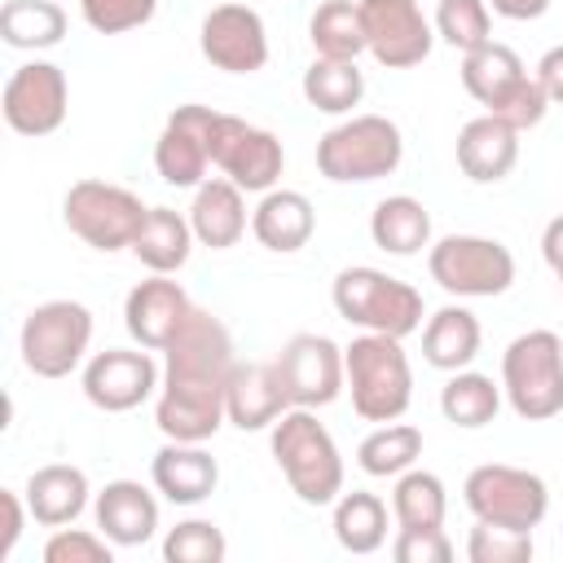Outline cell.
Listing matches in <instances>:
<instances>
[{
    "label": "cell",
    "mask_w": 563,
    "mask_h": 563,
    "mask_svg": "<svg viewBox=\"0 0 563 563\" xmlns=\"http://www.w3.org/2000/svg\"><path fill=\"white\" fill-rule=\"evenodd\" d=\"M163 361L167 365H163V387L154 405L158 431L167 440L207 444L229 422L224 396L238 365L224 321L207 308H194L185 325L172 334V343L163 347Z\"/></svg>",
    "instance_id": "cell-1"
},
{
    "label": "cell",
    "mask_w": 563,
    "mask_h": 563,
    "mask_svg": "<svg viewBox=\"0 0 563 563\" xmlns=\"http://www.w3.org/2000/svg\"><path fill=\"white\" fill-rule=\"evenodd\" d=\"M268 449L303 506H334L343 493V453L325 422H317V409H286L268 427Z\"/></svg>",
    "instance_id": "cell-2"
},
{
    "label": "cell",
    "mask_w": 563,
    "mask_h": 563,
    "mask_svg": "<svg viewBox=\"0 0 563 563\" xmlns=\"http://www.w3.org/2000/svg\"><path fill=\"white\" fill-rule=\"evenodd\" d=\"M462 88L484 106V114H497L519 132L537 128L550 110V97L537 75H528L523 57L497 40L462 53Z\"/></svg>",
    "instance_id": "cell-3"
},
{
    "label": "cell",
    "mask_w": 563,
    "mask_h": 563,
    "mask_svg": "<svg viewBox=\"0 0 563 563\" xmlns=\"http://www.w3.org/2000/svg\"><path fill=\"white\" fill-rule=\"evenodd\" d=\"M343 374H347L352 409L365 422H396L413 400V369L400 339L391 334L361 330L343 347Z\"/></svg>",
    "instance_id": "cell-4"
},
{
    "label": "cell",
    "mask_w": 563,
    "mask_h": 563,
    "mask_svg": "<svg viewBox=\"0 0 563 563\" xmlns=\"http://www.w3.org/2000/svg\"><path fill=\"white\" fill-rule=\"evenodd\" d=\"M330 299H334L339 317L356 330L391 334V339L422 330V295L383 268H369V264L343 268L330 286Z\"/></svg>",
    "instance_id": "cell-5"
},
{
    "label": "cell",
    "mask_w": 563,
    "mask_h": 563,
    "mask_svg": "<svg viewBox=\"0 0 563 563\" xmlns=\"http://www.w3.org/2000/svg\"><path fill=\"white\" fill-rule=\"evenodd\" d=\"M405 136L387 114H352L317 141V172L334 185L383 180L400 167Z\"/></svg>",
    "instance_id": "cell-6"
},
{
    "label": "cell",
    "mask_w": 563,
    "mask_h": 563,
    "mask_svg": "<svg viewBox=\"0 0 563 563\" xmlns=\"http://www.w3.org/2000/svg\"><path fill=\"white\" fill-rule=\"evenodd\" d=\"M501 396L523 422L563 413V339L554 330H528L501 352Z\"/></svg>",
    "instance_id": "cell-7"
},
{
    "label": "cell",
    "mask_w": 563,
    "mask_h": 563,
    "mask_svg": "<svg viewBox=\"0 0 563 563\" xmlns=\"http://www.w3.org/2000/svg\"><path fill=\"white\" fill-rule=\"evenodd\" d=\"M427 268H431V282L457 299H493V295H506L515 282L510 246L479 233H449L431 242Z\"/></svg>",
    "instance_id": "cell-8"
},
{
    "label": "cell",
    "mask_w": 563,
    "mask_h": 563,
    "mask_svg": "<svg viewBox=\"0 0 563 563\" xmlns=\"http://www.w3.org/2000/svg\"><path fill=\"white\" fill-rule=\"evenodd\" d=\"M92 343V312L79 299H48L35 303L22 321V365L35 378H66L84 365Z\"/></svg>",
    "instance_id": "cell-9"
},
{
    "label": "cell",
    "mask_w": 563,
    "mask_h": 563,
    "mask_svg": "<svg viewBox=\"0 0 563 563\" xmlns=\"http://www.w3.org/2000/svg\"><path fill=\"white\" fill-rule=\"evenodd\" d=\"M145 202L110 180H75L62 198V220L75 238H84L92 251H123L136 242L141 224H145Z\"/></svg>",
    "instance_id": "cell-10"
},
{
    "label": "cell",
    "mask_w": 563,
    "mask_h": 563,
    "mask_svg": "<svg viewBox=\"0 0 563 563\" xmlns=\"http://www.w3.org/2000/svg\"><path fill=\"white\" fill-rule=\"evenodd\" d=\"M462 501L484 523L532 532L550 510V488L537 471H523V466H510V462H484L466 475Z\"/></svg>",
    "instance_id": "cell-11"
},
{
    "label": "cell",
    "mask_w": 563,
    "mask_h": 563,
    "mask_svg": "<svg viewBox=\"0 0 563 563\" xmlns=\"http://www.w3.org/2000/svg\"><path fill=\"white\" fill-rule=\"evenodd\" d=\"M211 167H220V176H229L246 194H268L282 180L286 150L268 128H255L238 114H216Z\"/></svg>",
    "instance_id": "cell-12"
},
{
    "label": "cell",
    "mask_w": 563,
    "mask_h": 563,
    "mask_svg": "<svg viewBox=\"0 0 563 563\" xmlns=\"http://www.w3.org/2000/svg\"><path fill=\"white\" fill-rule=\"evenodd\" d=\"M0 110H4V123L18 132V136H48L66 123V110H70V84H66V70L57 62H22L9 84H4V97H0Z\"/></svg>",
    "instance_id": "cell-13"
},
{
    "label": "cell",
    "mask_w": 563,
    "mask_h": 563,
    "mask_svg": "<svg viewBox=\"0 0 563 563\" xmlns=\"http://www.w3.org/2000/svg\"><path fill=\"white\" fill-rule=\"evenodd\" d=\"M365 22L369 57L387 70H409L431 57L435 26L427 22L418 0H356Z\"/></svg>",
    "instance_id": "cell-14"
},
{
    "label": "cell",
    "mask_w": 563,
    "mask_h": 563,
    "mask_svg": "<svg viewBox=\"0 0 563 563\" xmlns=\"http://www.w3.org/2000/svg\"><path fill=\"white\" fill-rule=\"evenodd\" d=\"M282 387L290 396V409H321L330 400H339V391L347 387L343 374V347L325 334H295L277 356H273Z\"/></svg>",
    "instance_id": "cell-15"
},
{
    "label": "cell",
    "mask_w": 563,
    "mask_h": 563,
    "mask_svg": "<svg viewBox=\"0 0 563 563\" xmlns=\"http://www.w3.org/2000/svg\"><path fill=\"white\" fill-rule=\"evenodd\" d=\"M163 387L150 347H106L84 361V396L106 413H128Z\"/></svg>",
    "instance_id": "cell-16"
},
{
    "label": "cell",
    "mask_w": 563,
    "mask_h": 563,
    "mask_svg": "<svg viewBox=\"0 0 563 563\" xmlns=\"http://www.w3.org/2000/svg\"><path fill=\"white\" fill-rule=\"evenodd\" d=\"M202 57L224 75H255L268 62V31L251 4H216L198 26Z\"/></svg>",
    "instance_id": "cell-17"
},
{
    "label": "cell",
    "mask_w": 563,
    "mask_h": 563,
    "mask_svg": "<svg viewBox=\"0 0 563 563\" xmlns=\"http://www.w3.org/2000/svg\"><path fill=\"white\" fill-rule=\"evenodd\" d=\"M211 106H176L154 141V167L176 189H198L211 167V132H216Z\"/></svg>",
    "instance_id": "cell-18"
},
{
    "label": "cell",
    "mask_w": 563,
    "mask_h": 563,
    "mask_svg": "<svg viewBox=\"0 0 563 563\" xmlns=\"http://www.w3.org/2000/svg\"><path fill=\"white\" fill-rule=\"evenodd\" d=\"M189 312H194V303H189L185 286L172 282V273H154V277L136 282L123 299V325L150 352H163Z\"/></svg>",
    "instance_id": "cell-19"
},
{
    "label": "cell",
    "mask_w": 563,
    "mask_h": 563,
    "mask_svg": "<svg viewBox=\"0 0 563 563\" xmlns=\"http://www.w3.org/2000/svg\"><path fill=\"white\" fill-rule=\"evenodd\" d=\"M519 163V128L497 114H479L457 132V167L475 185H497Z\"/></svg>",
    "instance_id": "cell-20"
},
{
    "label": "cell",
    "mask_w": 563,
    "mask_h": 563,
    "mask_svg": "<svg viewBox=\"0 0 563 563\" xmlns=\"http://www.w3.org/2000/svg\"><path fill=\"white\" fill-rule=\"evenodd\" d=\"M290 409V396L282 387V374L273 361H251V365H233L229 378V396H224V413L238 431H264L273 427L282 413Z\"/></svg>",
    "instance_id": "cell-21"
},
{
    "label": "cell",
    "mask_w": 563,
    "mask_h": 563,
    "mask_svg": "<svg viewBox=\"0 0 563 563\" xmlns=\"http://www.w3.org/2000/svg\"><path fill=\"white\" fill-rule=\"evenodd\" d=\"M150 479L154 488L172 501V506H198L216 493L220 484V466L216 457L202 449V444H189V440H167L154 462H150Z\"/></svg>",
    "instance_id": "cell-22"
},
{
    "label": "cell",
    "mask_w": 563,
    "mask_h": 563,
    "mask_svg": "<svg viewBox=\"0 0 563 563\" xmlns=\"http://www.w3.org/2000/svg\"><path fill=\"white\" fill-rule=\"evenodd\" d=\"M92 519L114 545H145L158 532V501L136 479H110L92 497Z\"/></svg>",
    "instance_id": "cell-23"
},
{
    "label": "cell",
    "mask_w": 563,
    "mask_h": 563,
    "mask_svg": "<svg viewBox=\"0 0 563 563\" xmlns=\"http://www.w3.org/2000/svg\"><path fill=\"white\" fill-rule=\"evenodd\" d=\"M189 224H194V238L211 251L238 246V238L246 233V189H238L229 176H207L194 189Z\"/></svg>",
    "instance_id": "cell-24"
},
{
    "label": "cell",
    "mask_w": 563,
    "mask_h": 563,
    "mask_svg": "<svg viewBox=\"0 0 563 563\" xmlns=\"http://www.w3.org/2000/svg\"><path fill=\"white\" fill-rule=\"evenodd\" d=\"M26 506H31V519L40 528H66L84 515L92 488H88V475L70 462H48L40 471H31L26 488H22Z\"/></svg>",
    "instance_id": "cell-25"
},
{
    "label": "cell",
    "mask_w": 563,
    "mask_h": 563,
    "mask_svg": "<svg viewBox=\"0 0 563 563\" xmlns=\"http://www.w3.org/2000/svg\"><path fill=\"white\" fill-rule=\"evenodd\" d=\"M251 233L260 246H268L277 255L303 251L317 233V211L299 189H268L260 198V207L251 211Z\"/></svg>",
    "instance_id": "cell-26"
},
{
    "label": "cell",
    "mask_w": 563,
    "mask_h": 563,
    "mask_svg": "<svg viewBox=\"0 0 563 563\" xmlns=\"http://www.w3.org/2000/svg\"><path fill=\"white\" fill-rule=\"evenodd\" d=\"M479 343H484V330H479V317L462 303H444L427 317L422 325V356L427 365L453 374V369H466L475 356H479Z\"/></svg>",
    "instance_id": "cell-27"
},
{
    "label": "cell",
    "mask_w": 563,
    "mask_h": 563,
    "mask_svg": "<svg viewBox=\"0 0 563 563\" xmlns=\"http://www.w3.org/2000/svg\"><path fill=\"white\" fill-rule=\"evenodd\" d=\"M194 224L189 216L172 211V207H150L145 211V224L136 233V242L128 246L150 273H176L189 264V251H194Z\"/></svg>",
    "instance_id": "cell-28"
},
{
    "label": "cell",
    "mask_w": 563,
    "mask_h": 563,
    "mask_svg": "<svg viewBox=\"0 0 563 563\" xmlns=\"http://www.w3.org/2000/svg\"><path fill=\"white\" fill-rule=\"evenodd\" d=\"M369 238L387 255H418L422 246H431V211L409 194H391L374 207Z\"/></svg>",
    "instance_id": "cell-29"
},
{
    "label": "cell",
    "mask_w": 563,
    "mask_h": 563,
    "mask_svg": "<svg viewBox=\"0 0 563 563\" xmlns=\"http://www.w3.org/2000/svg\"><path fill=\"white\" fill-rule=\"evenodd\" d=\"M0 40L9 48H53L66 40V9L57 0H4L0 4Z\"/></svg>",
    "instance_id": "cell-30"
},
{
    "label": "cell",
    "mask_w": 563,
    "mask_h": 563,
    "mask_svg": "<svg viewBox=\"0 0 563 563\" xmlns=\"http://www.w3.org/2000/svg\"><path fill=\"white\" fill-rule=\"evenodd\" d=\"M334 541L347 554H374L387 541V501L365 488L339 493L334 497Z\"/></svg>",
    "instance_id": "cell-31"
},
{
    "label": "cell",
    "mask_w": 563,
    "mask_h": 563,
    "mask_svg": "<svg viewBox=\"0 0 563 563\" xmlns=\"http://www.w3.org/2000/svg\"><path fill=\"white\" fill-rule=\"evenodd\" d=\"M308 40H312L317 57L356 62L361 53H369V44H365V22H361V4H356V0H325V4H317L312 22H308Z\"/></svg>",
    "instance_id": "cell-32"
},
{
    "label": "cell",
    "mask_w": 563,
    "mask_h": 563,
    "mask_svg": "<svg viewBox=\"0 0 563 563\" xmlns=\"http://www.w3.org/2000/svg\"><path fill=\"white\" fill-rule=\"evenodd\" d=\"M501 409V387L488 378V374H475V369H453L449 383L440 387V413L453 422V427H488Z\"/></svg>",
    "instance_id": "cell-33"
},
{
    "label": "cell",
    "mask_w": 563,
    "mask_h": 563,
    "mask_svg": "<svg viewBox=\"0 0 563 563\" xmlns=\"http://www.w3.org/2000/svg\"><path fill=\"white\" fill-rule=\"evenodd\" d=\"M418 457H422V431H418L413 422H378V427L361 440V449H356L361 471L374 475V479H387V475L396 479V475H405Z\"/></svg>",
    "instance_id": "cell-34"
},
{
    "label": "cell",
    "mask_w": 563,
    "mask_h": 563,
    "mask_svg": "<svg viewBox=\"0 0 563 563\" xmlns=\"http://www.w3.org/2000/svg\"><path fill=\"white\" fill-rule=\"evenodd\" d=\"M299 88H303L312 110H321V114H352V106H361V97H365V75L356 70V62L317 57L303 70Z\"/></svg>",
    "instance_id": "cell-35"
},
{
    "label": "cell",
    "mask_w": 563,
    "mask_h": 563,
    "mask_svg": "<svg viewBox=\"0 0 563 563\" xmlns=\"http://www.w3.org/2000/svg\"><path fill=\"white\" fill-rule=\"evenodd\" d=\"M444 510H449V493H444L440 475L418 471V466L396 475L391 515H396L400 528H435V523H444Z\"/></svg>",
    "instance_id": "cell-36"
},
{
    "label": "cell",
    "mask_w": 563,
    "mask_h": 563,
    "mask_svg": "<svg viewBox=\"0 0 563 563\" xmlns=\"http://www.w3.org/2000/svg\"><path fill=\"white\" fill-rule=\"evenodd\" d=\"M431 26L449 48L471 53L493 40V9H488V0H440Z\"/></svg>",
    "instance_id": "cell-37"
},
{
    "label": "cell",
    "mask_w": 563,
    "mask_h": 563,
    "mask_svg": "<svg viewBox=\"0 0 563 563\" xmlns=\"http://www.w3.org/2000/svg\"><path fill=\"white\" fill-rule=\"evenodd\" d=\"M229 541L211 519H185L163 537L167 563H224Z\"/></svg>",
    "instance_id": "cell-38"
},
{
    "label": "cell",
    "mask_w": 563,
    "mask_h": 563,
    "mask_svg": "<svg viewBox=\"0 0 563 563\" xmlns=\"http://www.w3.org/2000/svg\"><path fill=\"white\" fill-rule=\"evenodd\" d=\"M466 559L471 563H528L532 559V532L475 519V528L466 537Z\"/></svg>",
    "instance_id": "cell-39"
},
{
    "label": "cell",
    "mask_w": 563,
    "mask_h": 563,
    "mask_svg": "<svg viewBox=\"0 0 563 563\" xmlns=\"http://www.w3.org/2000/svg\"><path fill=\"white\" fill-rule=\"evenodd\" d=\"M114 559V541L97 528H53V537L44 541V563H110Z\"/></svg>",
    "instance_id": "cell-40"
},
{
    "label": "cell",
    "mask_w": 563,
    "mask_h": 563,
    "mask_svg": "<svg viewBox=\"0 0 563 563\" xmlns=\"http://www.w3.org/2000/svg\"><path fill=\"white\" fill-rule=\"evenodd\" d=\"M79 13L97 35H123L145 26L158 13V0H79Z\"/></svg>",
    "instance_id": "cell-41"
},
{
    "label": "cell",
    "mask_w": 563,
    "mask_h": 563,
    "mask_svg": "<svg viewBox=\"0 0 563 563\" xmlns=\"http://www.w3.org/2000/svg\"><path fill=\"white\" fill-rule=\"evenodd\" d=\"M391 554H396V563H449L453 559V541H449L444 523H435V528H400Z\"/></svg>",
    "instance_id": "cell-42"
},
{
    "label": "cell",
    "mask_w": 563,
    "mask_h": 563,
    "mask_svg": "<svg viewBox=\"0 0 563 563\" xmlns=\"http://www.w3.org/2000/svg\"><path fill=\"white\" fill-rule=\"evenodd\" d=\"M0 510H4V528H0V559H9V554H13V545H18V537H22V528H26L31 506H26V497H18L13 488H0Z\"/></svg>",
    "instance_id": "cell-43"
},
{
    "label": "cell",
    "mask_w": 563,
    "mask_h": 563,
    "mask_svg": "<svg viewBox=\"0 0 563 563\" xmlns=\"http://www.w3.org/2000/svg\"><path fill=\"white\" fill-rule=\"evenodd\" d=\"M537 84L545 88V97H550V106H563V44L559 48H550L541 62H537Z\"/></svg>",
    "instance_id": "cell-44"
},
{
    "label": "cell",
    "mask_w": 563,
    "mask_h": 563,
    "mask_svg": "<svg viewBox=\"0 0 563 563\" xmlns=\"http://www.w3.org/2000/svg\"><path fill=\"white\" fill-rule=\"evenodd\" d=\"M541 255H545V264H550V273H554V282H559V290H563V216H554V220L545 224V233H541Z\"/></svg>",
    "instance_id": "cell-45"
},
{
    "label": "cell",
    "mask_w": 563,
    "mask_h": 563,
    "mask_svg": "<svg viewBox=\"0 0 563 563\" xmlns=\"http://www.w3.org/2000/svg\"><path fill=\"white\" fill-rule=\"evenodd\" d=\"M488 9L497 18H510V22H532L550 9V0H488Z\"/></svg>",
    "instance_id": "cell-46"
}]
</instances>
